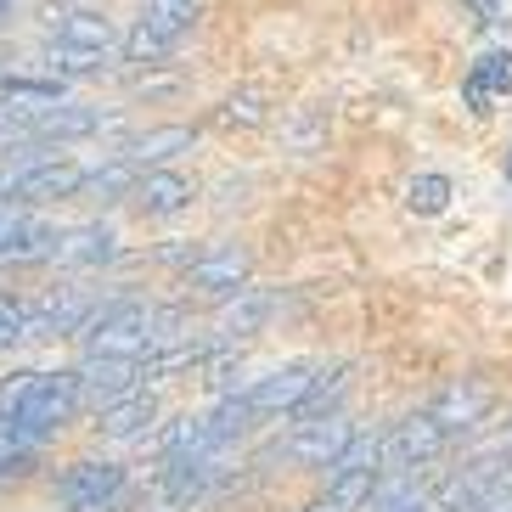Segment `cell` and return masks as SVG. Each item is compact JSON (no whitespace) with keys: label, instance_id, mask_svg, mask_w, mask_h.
Instances as JSON below:
<instances>
[{"label":"cell","instance_id":"1","mask_svg":"<svg viewBox=\"0 0 512 512\" xmlns=\"http://www.w3.org/2000/svg\"><path fill=\"white\" fill-rule=\"evenodd\" d=\"M186 327L181 310H158L141 299H113L91 304V316L79 321L74 338H85V355H119V361H141L158 344H175Z\"/></svg>","mask_w":512,"mask_h":512},{"label":"cell","instance_id":"2","mask_svg":"<svg viewBox=\"0 0 512 512\" xmlns=\"http://www.w3.org/2000/svg\"><path fill=\"white\" fill-rule=\"evenodd\" d=\"M74 411H79L74 372H17L12 383H0V422H12L34 445H46L62 422H74Z\"/></svg>","mask_w":512,"mask_h":512},{"label":"cell","instance_id":"3","mask_svg":"<svg viewBox=\"0 0 512 512\" xmlns=\"http://www.w3.org/2000/svg\"><path fill=\"white\" fill-rule=\"evenodd\" d=\"M130 479H124L119 462H74L57 484V507L62 512H124L130 507Z\"/></svg>","mask_w":512,"mask_h":512},{"label":"cell","instance_id":"4","mask_svg":"<svg viewBox=\"0 0 512 512\" xmlns=\"http://www.w3.org/2000/svg\"><path fill=\"white\" fill-rule=\"evenodd\" d=\"M490 411H496V389H490L484 377H456V383H445V389L428 400V417L445 428V439L473 434Z\"/></svg>","mask_w":512,"mask_h":512},{"label":"cell","instance_id":"5","mask_svg":"<svg viewBox=\"0 0 512 512\" xmlns=\"http://www.w3.org/2000/svg\"><path fill=\"white\" fill-rule=\"evenodd\" d=\"M74 383H79V406L102 411V406H113L119 394L141 389V372H136V361H119V355H85V361L74 366Z\"/></svg>","mask_w":512,"mask_h":512},{"label":"cell","instance_id":"6","mask_svg":"<svg viewBox=\"0 0 512 512\" xmlns=\"http://www.w3.org/2000/svg\"><path fill=\"white\" fill-rule=\"evenodd\" d=\"M445 428L428 411H411L406 422H394V434L383 439V462L389 467H428L434 456H445Z\"/></svg>","mask_w":512,"mask_h":512},{"label":"cell","instance_id":"7","mask_svg":"<svg viewBox=\"0 0 512 512\" xmlns=\"http://www.w3.org/2000/svg\"><path fill=\"white\" fill-rule=\"evenodd\" d=\"M355 434L344 417H316V422H293V434L276 445V451L287 456V462H299V467H327L332 456L344 451V439Z\"/></svg>","mask_w":512,"mask_h":512},{"label":"cell","instance_id":"8","mask_svg":"<svg viewBox=\"0 0 512 512\" xmlns=\"http://www.w3.org/2000/svg\"><path fill=\"white\" fill-rule=\"evenodd\" d=\"M51 248H57V231L46 220L23 209H0V265H34V259H51Z\"/></svg>","mask_w":512,"mask_h":512},{"label":"cell","instance_id":"9","mask_svg":"<svg viewBox=\"0 0 512 512\" xmlns=\"http://www.w3.org/2000/svg\"><path fill=\"white\" fill-rule=\"evenodd\" d=\"M310 377H316V366H282V372L259 377V383H248V389H237V394L248 400L254 417H287V411L299 406V394L310 389Z\"/></svg>","mask_w":512,"mask_h":512},{"label":"cell","instance_id":"10","mask_svg":"<svg viewBox=\"0 0 512 512\" xmlns=\"http://www.w3.org/2000/svg\"><path fill=\"white\" fill-rule=\"evenodd\" d=\"M51 259L68 265V271H96V265H113V259H119V237H113V226L91 220V226L62 231L57 248H51Z\"/></svg>","mask_w":512,"mask_h":512},{"label":"cell","instance_id":"11","mask_svg":"<svg viewBox=\"0 0 512 512\" xmlns=\"http://www.w3.org/2000/svg\"><path fill=\"white\" fill-rule=\"evenodd\" d=\"M271 310H276V299L271 293H259V287H237V293H226V310H220V321H214V344H237V338L265 332Z\"/></svg>","mask_w":512,"mask_h":512},{"label":"cell","instance_id":"12","mask_svg":"<svg viewBox=\"0 0 512 512\" xmlns=\"http://www.w3.org/2000/svg\"><path fill=\"white\" fill-rule=\"evenodd\" d=\"M248 271H254V259L242 254V248H214V254L192 259V271H186V287H197V293H237V287H248Z\"/></svg>","mask_w":512,"mask_h":512},{"label":"cell","instance_id":"13","mask_svg":"<svg viewBox=\"0 0 512 512\" xmlns=\"http://www.w3.org/2000/svg\"><path fill=\"white\" fill-rule=\"evenodd\" d=\"M79 186H85V169L68 164V158H46L40 169H29V175H17L6 192L23 197V203H57V197H74Z\"/></svg>","mask_w":512,"mask_h":512},{"label":"cell","instance_id":"14","mask_svg":"<svg viewBox=\"0 0 512 512\" xmlns=\"http://www.w3.org/2000/svg\"><path fill=\"white\" fill-rule=\"evenodd\" d=\"M85 316H91V299H74V293L23 304V338H74Z\"/></svg>","mask_w":512,"mask_h":512},{"label":"cell","instance_id":"15","mask_svg":"<svg viewBox=\"0 0 512 512\" xmlns=\"http://www.w3.org/2000/svg\"><path fill=\"white\" fill-rule=\"evenodd\" d=\"M158 422V400H152V389H130L119 394L113 406L96 411V428H102L107 439H141Z\"/></svg>","mask_w":512,"mask_h":512},{"label":"cell","instance_id":"16","mask_svg":"<svg viewBox=\"0 0 512 512\" xmlns=\"http://www.w3.org/2000/svg\"><path fill=\"white\" fill-rule=\"evenodd\" d=\"M507 91H512V51H484L462 79V102L473 107V113H490V102L507 96Z\"/></svg>","mask_w":512,"mask_h":512},{"label":"cell","instance_id":"17","mask_svg":"<svg viewBox=\"0 0 512 512\" xmlns=\"http://www.w3.org/2000/svg\"><path fill=\"white\" fill-rule=\"evenodd\" d=\"M17 130H29V136H40V141H74V136H96V130H102V113H96V107H68V102H57V107H40V113H29Z\"/></svg>","mask_w":512,"mask_h":512},{"label":"cell","instance_id":"18","mask_svg":"<svg viewBox=\"0 0 512 512\" xmlns=\"http://www.w3.org/2000/svg\"><path fill=\"white\" fill-rule=\"evenodd\" d=\"M192 141H197V130L192 124H152V130H141L136 141H124V152L119 158H130L136 169H158L164 158H175V152H192Z\"/></svg>","mask_w":512,"mask_h":512},{"label":"cell","instance_id":"19","mask_svg":"<svg viewBox=\"0 0 512 512\" xmlns=\"http://www.w3.org/2000/svg\"><path fill=\"white\" fill-rule=\"evenodd\" d=\"M130 197H136L147 214H181L186 203H192V186H186L175 169H141Z\"/></svg>","mask_w":512,"mask_h":512},{"label":"cell","instance_id":"20","mask_svg":"<svg viewBox=\"0 0 512 512\" xmlns=\"http://www.w3.org/2000/svg\"><path fill=\"white\" fill-rule=\"evenodd\" d=\"M349 394V366H332V372H316L310 377V389L299 394V406L287 411V422H316V417H338Z\"/></svg>","mask_w":512,"mask_h":512},{"label":"cell","instance_id":"21","mask_svg":"<svg viewBox=\"0 0 512 512\" xmlns=\"http://www.w3.org/2000/svg\"><path fill=\"white\" fill-rule=\"evenodd\" d=\"M383 484V467H361V473H327V501L332 512H361L372 501V490Z\"/></svg>","mask_w":512,"mask_h":512},{"label":"cell","instance_id":"22","mask_svg":"<svg viewBox=\"0 0 512 512\" xmlns=\"http://www.w3.org/2000/svg\"><path fill=\"white\" fill-rule=\"evenodd\" d=\"M57 40H68V46H91V51H113V23H107L102 12H68L62 17Z\"/></svg>","mask_w":512,"mask_h":512},{"label":"cell","instance_id":"23","mask_svg":"<svg viewBox=\"0 0 512 512\" xmlns=\"http://www.w3.org/2000/svg\"><path fill=\"white\" fill-rule=\"evenodd\" d=\"M141 23H147V29H158L169 46H175V40H181V34L197 23V0H147V17H141Z\"/></svg>","mask_w":512,"mask_h":512},{"label":"cell","instance_id":"24","mask_svg":"<svg viewBox=\"0 0 512 512\" xmlns=\"http://www.w3.org/2000/svg\"><path fill=\"white\" fill-rule=\"evenodd\" d=\"M102 68H107V51L51 40V74H57V79H85V74H102Z\"/></svg>","mask_w":512,"mask_h":512},{"label":"cell","instance_id":"25","mask_svg":"<svg viewBox=\"0 0 512 512\" xmlns=\"http://www.w3.org/2000/svg\"><path fill=\"white\" fill-rule=\"evenodd\" d=\"M361 467H383V434H349L344 451L327 462V473H361Z\"/></svg>","mask_w":512,"mask_h":512},{"label":"cell","instance_id":"26","mask_svg":"<svg viewBox=\"0 0 512 512\" xmlns=\"http://www.w3.org/2000/svg\"><path fill=\"white\" fill-rule=\"evenodd\" d=\"M406 203H411V214H445L451 181H445V175H417V181L406 186Z\"/></svg>","mask_w":512,"mask_h":512},{"label":"cell","instance_id":"27","mask_svg":"<svg viewBox=\"0 0 512 512\" xmlns=\"http://www.w3.org/2000/svg\"><path fill=\"white\" fill-rule=\"evenodd\" d=\"M136 175L141 169L130 164V158H113L107 169H96V175H85V186L79 192H96V197H119V192H130L136 186Z\"/></svg>","mask_w":512,"mask_h":512},{"label":"cell","instance_id":"28","mask_svg":"<svg viewBox=\"0 0 512 512\" xmlns=\"http://www.w3.org/2000/svg\"><path fill=\"white\" fill-rule=\"evenodd\" d=\"M169 51H175V46H169L158 29H147V23H136V29L124 34V62H147V68H152V62H164Z\"/></svg>","mask_w":512,"mask_h":512},{"label":"cell","instance_id":"29","mask_svg":"<svg viewBox=\"0 0 512 512\" xmlns=\"http://www.w3.org/2000/svg\"><path fill=\"white\" fill-rule=\"evenodd\" d=\"M366 507H377V512H428L434 501H428V490H417V484H400V490H383V484H377Z\"/></svg>","mask_w":512,"mask_h":512},{"label":"cell","instance_id":"30","mask_svg":"<svg viewBox=\"0 0 512 512\" xmlns=\"http://www.w3.org/2000/svg\"><path fill=\"white\" fill-rule=\"evenodd\" d=\"M17 338H23V304L0 299V349H12Z\"/></svg>","mask_w":512,"mask_h":512},{"label":"cell","instance_id":"31","mask_svg":"<svg viewBox=\"0 0 512 512\" xmlns=\"http://www.w3.org/2000/svg\"><path fill=\"white\" fill-rule=\"evenodd\" d=\"M259 119H265V107H259L254 91H242V96L226 102V124H259Z\"/></svg>","mask_w":512,"mask_h":512},{"label":"cell","instance_id":"32","mask_svg":"<svg viewBox=\"0 0 512 512\" xmlns=\"http://www.w3.org/2000/svg\"><path fill=\"white\" fill-rule=\"evenodd\" d=\"M6 17H12V0H0V23H6Z\"/></svg>","mask_w":512,"mask_h":512},{"label":"cell","instance_id":"33","mask_svg":"<svg viewBox=\"0 0 512 512\" xmlns=\"http://www.w3.org/2000/svg\"><path fill=\"white\" fill-rule=\"evenodd\" d=\"M507 181H512V152H507Z\"/></svg>","mask_w":512,"mask_h":512},{"label":"cell","instance_id":"34","mask_svg":"<svg viewBox=\"0 0 512 512\" xmlns=\"http://www.w3.org/2000/svg\"><path fill=\"white\" fill-rule=\"evenodd\" d=\"M310 512H332V507H310Z\"/></svg>","mask_w":512,"mask_h":512},{"label":"cell","instance_id":"35","mask_svg":"<svg viewBox=\"0 0 512 512\" xmlns=\"http://www.w3.org/2000/svg\"><path fill=\"white\" fill-rule=\"evenodd\" d=\"M0 130H6V119H0Z\"/></svg>","mask_w":512,"mask_h":512}]
</instances>
